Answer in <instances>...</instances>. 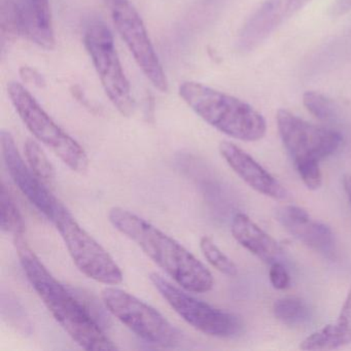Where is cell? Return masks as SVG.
<instances>
[{
  "label": "cell",
  "mask_w": 351,
  "mask_h": 351,
  "mask_svg": "<svg viewBox=\"0 0 351 351\" xmlns=\"http://www.w3.org/2000/svg\"><path fill=\"white\" fill-rule=\"evenodd\" d=\"M277 221L293 236L318 254L332 256L335 254V237L326 223L312 219L301 207L285 205L276 209Z\"/></svg>",
  "instance_id": "cell-13"
},
{
  "label": "cell",
  "mask_w": 351,
  "mask_h": 351,
  "mask_svg": "<svg viewBox=\"0 0 351 351\" xmlns=\"http://www.w3.org/2000/svg\"><path fill=\"white\" fill-rule=\"evenodd\" d=\"M152 283L170 307L193 328L217 338H232L241 332V319L193 297L190 291L174 285L158 273L149 275Z\"/></svg>",
  "instance_id": "cell-7"
},
{
  "label": "cell",
  "mask_w": 351,
  "mask_h": 351,
  "mask_svg": "<svg viewBox=\"0 0 351 351\" xmlns=\"http://www.w3.org/2000/svg\"><path fill=\"white\" fill-rule=\"evenodd\" d=\"M312 0H264L248 18L238 38L240 52H252Z\"/></svg>",
  "instance_id": "cell-12"
},
{
  "label": "cell",
  "mask_w": 351,
  "mask_h": 351,
  "mask_svg": "<svg viewBox=\"0 0 351 351\" xmlns=\"http://www.w3.org/2000/svg\"><path fill=\"white\" fill-rule=\"evenodd\" d=\"M112 20L143 75L161 92H167L168 81L147 28L129 0H108Z\"/></svg>",
  "instance_id": "cell-10"
},
{
  "label": "cell",
  "mask_w": 351,
  "mask_h": 351,
  "mask_svg": "<svg viewBox=\"0 0 351 351\" xmlns=\"http://www.w3.org/2000/svg\"><path fill=\"white\" fill-rule=\"evenodd\" d=\"M275 317L287 326H300L308 322L310 310L307 304L297 297H285L277 300L273 305Z\"/></svg>",
  "instance_id": "cell-18"
},
{
  "label": "cell",
  "mask_w": 351,
  "mask_h": 351,
  "mask_svg": "<svg viewBox=\"0 0 351 351\" xmlns=\"http://www.w3.org/2000/svg\"><path fill=\"white\" fill-rule=\"evenodd\" d=\"M8 92L16 112L32 135L52 149L73 171H87L89 159L84 147L54 122L36 98L21 84H10Z\"/></svg>",
  "instance_id": "cell-4"
},
{
  "label": "cell",
  "mask_w": 351,
  "mask_h": 351,
  "mask_svg": "<svg viewBox=\"0 0 351 351\" xmlns=\"http://www.w3.org/2000/svg\"><path fill=\"white\" fill-rule=\"evenodd\" d=\"M108 219L182 289L196 293L213 289L215 281L206 266L147 219L121 207H112Z\"/></svg>",
  "instance_id": "cell-2"
},
{
  "label": "cell",
  "mask_w": 351,
  "mask_h": 351,
  "mask_svg": "<svg viewBox=\"0 0 351 351\" xmlns=\"http://www.w3.org/2000/svg\"><path fill=\"white\" fill-rule=\"evenodd\" d=\"M219 153L233 171L256 192L275 200L287 198V189L252 156L230 141L219 145Z\"/></svg>",
  "instance_id": "cell-14"
},
{
  "label": "cell",
  "mask_w": 351,
  "mask_h": 351,
  "mask_svg": "<svg viewBox=\"0 0 351 351\" xmlns=\"http://www.w3.org/2000/svg\"><path fill=\"white\" fill-rule=\"evenodd\" d=\"M0 219L3 232L13 234L14 237L24 235L25 225L21 213L16 205L15 200L5 184H1L0 193Z\"/></svg>",
  "instance_id": "cell-19"
},
{
  "label": "cell",
  "mask_w": 351,
  "mask_h": 351,
  "mask_svg": "<svg viewBox=\"0 0 351 351\" xmlns=\"http://www.w3.org/2000/svg\"><path fill=\"white\" fill-rule=\"evenodd\" d=\"M25 156L32 171L47 186L52 184L55 180L54 168L40 145L32 139H28L25 143Z\"/></svg>",
  "instance_id": "cell-21"
},
{
  "label": "cell",
  "mask_w": 351,
  "mask_h": 351,
  "mask_svg": "<svg viewBox=\"0 0 351 351\" xmlns=\"http://www.w3.org/2000/svg\"><path fill=\"white\" fill-rule=\"evenodd\" d=\"M0 27H1V47L11 42L18 36H22L21 17L16 0H1L0 3Z\"/></svg>",
  "instance_id": "cell-20"
},
{
  "label": "cell",
  "mask_w": 351,
  "mask_h": 351,
  "mask_svg": "<svg viewBox=\"0 0 351 351\" xmlns=\"http://www.w3.org/2000/svg\"><path fill=\"white\" fill-rule=\"evenodd\" d=\"M351 343V287L336 322L326 324L304 339L303 350H332Z\"/></svg>",
  "instance_id": "cell-17"
},
{
  "label": "cell",
  "mask_w": 351,
  "mask_h": 351,
  "mask_svg": "<svg viewBox=\"0 0 351 351\" xmlns=\"http://www.w3.org/2000/svg\"><path fill=\"white\" fill-rule=\"evenodd\" d=\"M306 110L318 120L334 122L337 119V106L332 100L315 91H307L303 95Z\"/></svg>",
  "instance_id": "cell-22"
},
{
  "label": "cell",
  "mask_w": 351,
  "mask_h": 351,
  "mask_svg": "<svg viewBox=\"0 0 351 351\" xmlns=\"http://www.w3.org/2000/svg\"><path fill=\"white\" fill-rule=\"evenodd\" d=\"M200 248L202 250L203 256L206 258L207 262L215 267L217 271L228 275V276H236L238 273L237 266L234 264L231 258H228L213 242L210 237L201 238Z\"/></svg>",
  "instance_id": "cell-23"
},
{
  "label": "cell",
  "mask_w": 351,
  "mask_h": 351,
  "mask_svg": "<svg viewBox=\"0 0 351 351\" xmlns=\"http://www.w3.org/2000/svg\"><path fill=\"white\" fill-rule=\"evenodd\" d=\"M108 311L145 342L158 346L178 344L180 332L165 316L145 302L112 285L101 293Z\"/></svg>",
  "instance_id": "cell-8"
},
{
  "label": "cell",
  "mask_w": 351,
  "mask_h": 351,
  "mask_svg": "<svg viewBox=\"0 0 351 351\" xmlns=\"http://www.w3.org/2000/svg\"><path fill=\"white\" fill-rule=\"evenodd\" d=\"M20 73H21L22 79L27 82V83L34 84V85L38 86V87H42V86L45 85L44 77L38 71H34V69H29V67H23L20 71Z\"/></svg>",
  "instance_id": "cell-26"
},
{
  "label": "cell",
  "mask_w": 351,
  "mask_h": 351,
  "mask_svg": "<svg viewBox=\"0 0 351 351\" xmlns=\"http://www.w3.org/2000/svg\"><path fill=\"white\" fill-rule=\"evenodd\" d=\"M269 278H270L271 285L276 289H285L289 287L291 283L289 274L287 269L280 264L275 262L271 264L270 271H269Z\"/></svg>",
  "instance_id": "cell-25"
},
{
  "label": "cell",
  "mask_w": 351,
  "mask_h": 351,
  "mask_svg": "<svg viewBox=\"0 0 351 351\" xmlns=\"http://www.w3.org/2000/svg\"><path fill=\"white\" fill-rule=\"evenodd\" d=\"M180 97L213 128L242 141H256L266 134L264 117L252 106L200 83L186 82Z\"/></svg>",
  "instance_id": "cell-3"
},
{
  "label": "cell",
  "mask_w": 351,
  "mask_h": 351,
  "mask_svg": "<svg viewBox=\"0 0 351 351\" xmlns=\"http://www.w3.org/2000/svg\"><path fill=\"white\" fill-rule=\"evenodd\" d=\"M1 152L8 171L22 194L30 203L42 213L49 221H53L60 201L50 192L47 184L32 171L29 165L25 163L15 139L11 133L1 131Z\"/></svg>",
  "instance_id": "cell-11"
},
{
  "label": "cell",
  "mask_w": 351,
  "mask_h": 351,
  "mask_svg": "<svg viewBox=\"0 0 351 351\" xmlns=\"http://www.w3.org/2000/svg\"><path fill=\"white\" fill-rule=\"evenodd\" d=\"M279 135L293 164L320 162L338 151L342 145L340 133L302 120L287 110L276 114Z\"/></svg>",
  "instance_id": "cell-9"
},
{
  "label": "cell",
  "mask_w": 351,
  "mask_h": 351,
  "mask_svg": "<svg viewBox=\"0 0 351 351\" xmlns=\"http://www.w3.org/2000/svg\"><path fill=\"white\" fill-rule=\"evenodd\" d=\"M21 16L22 36L47 50L55 47L49 0H16Z\"/></svg>",
  "instance_id": "cell-16"
},
{
  "label": "cell",
  "mask_w": 351,
  "mask_h": 351,
  "mask_svg": "<svg viewBox=\"0 0 351 351\" xmlns=\"http://www.w3.org/2000/svg\"><path fill=\"white\" fill-rule=\"evenodd\" d=\"M14 238L20 264L28 281L69 336L86 350L118 349L86 306L51 274L28 245L24 235Z\"/></svg>",
  "instance_id": "cell-1"
},
{
  "label": "cell",
  "mask_w": 351,
  "mask_h": 351,
  "mask_svg": "<svg viewBox=\"0 0 351 351\" xmlns=\"http://www.w3.org/2000/svg\"><path fill=\"white\" fill-rule=\"evenodd\" d=\"M343 186H344L345 193H346L347 198H348L349 204L351 206V176L350 174H345L343 176Z\"/></svg>",
  "instance_id": "cell-27"
},
{
  "label": "cell",
  "mask_w": 351,
  "mask_h": 351,
  "mask_svg": "<svg viewBox=\"0 0 351 351\" xmlns=\"http://www.w3.org/2000/svg\"><path fill=\"white\" fill-rule=\"evenodd\" d=\"M52 223L60 233L73 263L83 274L106 285L122 282V270L116 261L81 227L62 203Z\"/></svg>",
  "instance_id": "cell-6"
},
{
  "label": "cell",
  "mask_w": 351,
  "mask_h": 351,
  "mask_svg": "<svg viewBox=\"0 0 351 351\" xmlns=\"http://www.w3.org/2000/svg\"><path fill=\"white\" fill-rule=\"evenodd\" d=\"M84 40L106 95L123 116L130 117L135 102L110 28L101 20H90Z\"/></svg>",
  "instance_id": "cell-5"
},
{
  "label": "cell",
  "mask_w": 351,
  "mask_h": 351,
  "mask_svg": "<svg viewBox=\"0 0 351 351\" xmlns=\"http://www.w3.org/2000/svg\"><path fill=\"white\" fill-rule=\"evenodd\" d=\"M295 167L300 178L309 190H318L322 186V174L320 171L319 162H303L295 164Z\"/></svg>",
  "instance_id": "cell-24"
},
{
  "label": "cell",
  "mask_w": 351,
  "mask_h": 351,
  "mask_svg": "<svg viewBox=\"0 0 351 351\" xmlns=\"http://www.w3.org/2000/svg\"><path fill=\"white\" fill-rule=\"evenodd\" d=\"M231 232L234 239L240 245L266 264L271 265L277 262L282 254L278 242L244 213H237L233 217Z\"/></svg>",
  "instance_id": "cell-15"
}]
</instances>
